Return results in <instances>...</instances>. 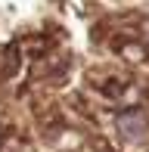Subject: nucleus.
<instances>
[{"label": "nucleus", "mask_w": 149, "mask_h": 152, "mask_svg": "<svg viewBox=\"0 0 149 152\" xmlns=\"http://www.w3.org/2000/svg\"><path fill=\"white\" fill-rule=\"evenodd\" d=\"M118 130L127 137V140H143V137L149 134L146 115H140V112H127V115H121V121H118Z\"/></svg>", "instance_id": "nucleus-1"}]
</instances>
